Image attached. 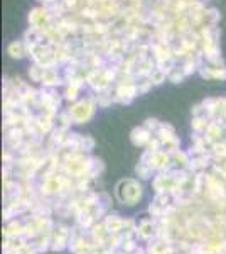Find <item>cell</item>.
<instances>
[{
  "instance_id": "6da1fadb",
  "label": "cell",
  "mask_w": 226,
  "mask_h": 254,
  "mask_svg": "<svg viewBox=\"0 0 226 254\" xmlns=\"http://www.w3.org/2000/svg\"><path fill=\"white\" fill-rule=\"evenodd\" d=\"M117 196L122 203L127 205H135L142 196V188L134 180H123L117 187Z\"/></svg>"
},
{
  "instance_id": "7a4b0ae2",
  "label": "cell",
  "mask_w": 226,
  "mask_h": 254,
  "mask_svg": "<svg viewBox=\"0 0 226 254\" xmlns=\"http://www.w3.org/2000/svg\"><path fill=\"white\" fill-rule=\"evenodd\" d=\"M105 227H106V231L112 232V234H118V232L122 231V227H123V220H122V219H118L117 215L106 217Z\"/></svg>"
},
{
  "instance_id": "3957f363",
  "label": "cell",
  "mask_w": 226,
  "mask_h": 254,
  "mask_svg": "<svg viewBox=\"0 0 226 254\" xmlns=\"http://www.w3.org/2000/svg\"><path fill=\"white\" fill-rule=\"evenodd\" d=\"M150 254H171V248H169V244H166V243H155V244H152L150 246Z\"/></svg>"
},
{
  "instance_id": "277c9868",
  "label": "cell",
  "mask_w": 226,
  "mask_h": 254,
  "mask_svg": "<svg viewBox=\"0 0 226 254\" xmlns=\"http://www.w3.org/2000/svg\"><path fill=\"white\" fill-rule=\"evenodd\" d=\"M138 234H140L143 239H149V237L154 236V224L152 222H143L138 227Z\"/></svg>"
}]
</instances>
